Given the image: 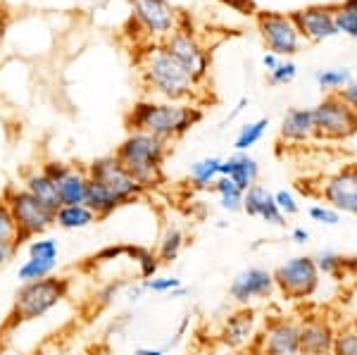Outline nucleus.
<instances>
[{
	"instance_id": "1",
	"label": "nucleus",
	"mask_w": 357,
	"mask_h": 355,
	"mask_svg": "<svg viewBox=\"0 0 357 355\" xmlns=\"http://www.w3.org/2000/svg\"><path fill=\"white\" fill-rule=\"evenodd\" d=\"M205 117L203 107L195 103H172L158 98H141L124 114L126 131L153 134L167 143L181 139Z\"/></svg>"
},
{
	"instance_id": "2",
	"label": "nucleus",
	"mask_w": 357,
	"mask_h": 355,
	"mask_svg": "<svg viewBox=\"0 0 357 355\" xmlns=\"http://www.w3.org/2000/svg\"><path fill=\"white\" fill-rule=\"evenodd\" d=\"M138 70H141L143 86L148 93H153V98L172 103H191L195 98L198 84L167 53L162 43H146V48L138 55Z\"/></svg>"
},
{
	"instance_id": "3",
	"label": "nucleus",
	"mask_w": 357,
	"mask_h": 355,
	"mask_svg": "<svg viewBox=\"0 0 357 355\" xmlns=\"http://www.w3.org/2000/svg\"><path fill=\"white\" fill-rule=\"evenodd\" d=\"M167 156L169 143L143 131H129L126 139L114 148V158L143 191H153L165 184L162 165Z\"/></svg>"
},
{
	"instance_id": "4",
	"label": "nucleus",
	"mask_w": 357,
	"mask_h": 355,
	"mask_svg": "<svg viewBox=\"0 0 357 355\" xmlns=\"http://www.w3.org/2000/svg\"><path fill=\"white\" fill-rule=\"evenodd\" d=\"M69 289H72L69 277H55V274L48 279H41V282L20 284L10 315L5 319V329H17L20 324L45 317L53 308H57L67 299Z\"/></svg>"
},
{
	"instance_id": "5",
	"label": "nucleus",
	"mask_w": 357,
	"mask_h": 355,
	"mask_svg": "<svg viewBox=\"0 0 357 355\" xmlns=\"http://www.w3.org/2000/svg\"><path fill=\"white\" fill-rule=\"evenodd\" d=\"M0 196L8 203L22 246L36 236H43L48 229L55 227V210L45 208L24 186H5Z\"/></svg>"
},
{
	"instance_id": "6",
	"label": "nucleus",
	"mask_w": 357,
	"mask_h": 355,
	"mask_svg": "<svg viewBox=\"0 0 357 355\" xmlns=\"http://www.w3.org/2000/svg\"><path fill=\"white\" fill-rule=\"evenodd\" d=\"M248 355H301V327L298 319L267 317L262 329H257L255 339L245 348Z\"/></svg>"
},
{
	"instance_id": "7",
	"label": "nucleus",
	"mask_w": 357,
	"mask_h": 355,
	"mask_svg": "<svg viewBox=\"0 0 357 355\" xmlns=\"http://www.w3.org/2000/svg\"><path fill=\"white\" fill-rule=\"evenodd\" d=\"M317 141H348L357 134V112L338 98L326 93L324 100L312 107Z\"/></svg>"
},
{
	"instance_id": "8",
	"label": "nucleus",
	"mask_w": 357,
	"mask_h": 355,
	"mask_svg": "<svg viewBox=\"0 0 357 355\" xmlns=\"http://www.w3.org/2000/svg\"><path fill=\"white\" fill-rule=\"evenodd\" d=\"M131 3V24H134L146 43H162L178 27V10L172 0H129Z\"/></svg>"
},
{
	"instance_id": "9",
	"label": "nucleus",
	"mask_w": 357,
	"mask_h": 355,
	"mask_svg": "<svg viewBox=\"0 0 357 355\" xmlns=\"http://www.w3.org/2000/svg\"><path fill=\"white\" fill-rule=\"evenodd\" d=\"M274 274V284L281 291V296L289 301H305L312 299L319 289L321 274L314 265V257L298 255L279 265Z\"/></svg>"
},
{
	"instance_id": "10",
	"label": "nucleus",
	"mask_w": 357,
	"mask_h": 355,
	"mask_svg": "<svg viewBox=\"0 0 357 355\" xmlns=\"http://www.w3.org/2000/svg\"><path fill=\"white\" fill-rule=\"evenodd\" d=\"M162 45H165L167 53L191 74L195 84L200 86L205 82L207 74H210L212 57H210V50H205V45L198 41L195 31H186V29L176 27L174 31L162 41Z\"/></svg>"
},
{
	"instance_id": "11",
	"label": "nucleus",
	"mask_w": 357,
	"mask_h": 355,
	"mask_svg": "<svg viewBox=\"0 0 357 355\" xmlns=\"http://www.w3.org/2000/svg\"><path fill=\"white\" fill-rule=\"evenodd\" d=\"M257 31L267 48V53H274L279 57H293L301 53L303 38L293 24L291 15L284 13H257Z\"/></svg>"
},
{
	"instance_id": "12",
	"label": "nucleus",
	"mask_w": 357,
	"mask_h": 355,
	"mask_svg": "<svg viewBox=\"0 0 357 355\" xmlns=\"http://www.w3.org/2000/svg\"><path fill=\"white\" fill-rule=\"evenodd\" d=\"M317 196L338 213L357 215V165H345L317 184Z\"/></svg>"
},
{
	"instance_id": "13",
	"label": "nucleus",
	"mask_w": 357,
	"mask_h": 355,
	"mask_svg": "<svg viewBox=\"0 0 357 355\" xmlns=\"http://www.w3.org/2000/svg\"><path fill=\"white\" fill-rule=\"evenodd\" d=\"M276 291L274 274L264 267H248L241 274H236L229 284V299L238 308H250L257 301H267Z\"/></svg>"
},
{
	"instance_id": "14",
	"label": "nucleus",
	"mask_w": 357,
	"mask_h": 355,
	"mask_svg": "<svg viewBox=\"0 0 357 355\" xmlns=\"http://www.w3.org/2000/svg\"><path fill=\"white\" fill-rule=\"evenodd\" d=\"M291 20L296 24L298 33L307 43H324L329 38L338 36L333 5H307L296 13H291Z\"/></svg>"
},
{
	"instance_id": "15",
	"label": "nucleus",
	"mask_w": 357,
	"mask_h": 355,
	"mask_svg": "<svg viewBox=\"0 0 357 355\" xmlns=\"http://www.w3.org/2000/svg\"><path fill=\"white\" fill-rule=\"evenodd\" d=\"M86 176L93 181H100V184L114 188V191L119 193L122 198H126V203H134L143 196V188L136 184L134 179H131L129 174H126V169L119 165V160L112 156H100L96 158L93 163L86 167Z\"/></svg>"
},
{
	"instance_id": "16",
	"label": "nucleus",
	"mask_w": 357,
	"mask_h": 355,
	"mask_svg": "<svg viewBox=\"0 0 357 355\" xmlns=\"http://www.w3.org/2000/svg\"><path fill=\"white\" fill-rule=\"evenodd\" d=\"M257 312L252 308H238L222 319L217 341L229 351H245L257 334Z\"/></svg>"
},
{
	"instance_id": "17",
	"label": "nucleus",
	"mask_w": 357,
	"mask_h": 355,
	"mask_svg": "<svg viewBox=\"0 0 357 355\" xmlns=\"http://www.w3.org/2000/svg\"><path fill=\"white\" fill-rule=\"evenodd\" d=\"M301 327V355H331L336 324L326 315H305Z\"/></svg>"
},
{
	"instance_id": "18",
	"label": "nucleus",
	"mask_w": 357,
	"mask_h": 355,
	"mask_svg": "<svg viewBox=\"0 0 357 355\" xmlns=\"http://www.w3.org/2000/svg\"><path fill=\"white\" fill-rule=\"evenodd\" d=\"M279 139L296 148L317 141L312 107H291V110L284 114V119H281Z\"/></svg>"
},
{
	"instance_id": "19",
	"label": "nucleus",
	"mask_w": 357,
	"mask_h": 355,
	"mask_svg": "<svg viewBox=\"0 0 357 355\" xmlns=\"http://www.w3.org/2000/svg\"><path fill=\"white\" fill-rule=\"evenodd\" d=\"M220 176H229L241 191H248L260 179V163L248 153H236V156L222 160Z\"/></svg>"
},
{
	"instance_id": "20",
	"label": "nucleus",
	"mask_w": 357,
	"mask_h": 355,
	"mask_svg": "<svg viewBox=\"0 0 357 355\" xmlns=\"http://www.w3.org/2000/svg\"><path fill=\"white\" fill-rule=\"evenodd\" d=\"M86 205L98 215V220H107L110 215L117 213L119 208H124L126 198L119 196L114 188L100 184V181L89 179V186H86Z\"/></svg>"
},
{
	"instance_id": "21",
	"label": "nucleus",
	"mask_w": 357,
	"mask_h": 355,
	"mask_svg": "<svg viewBox=\"0 0 357 355\" xmlns=\"http://www.w3.org/2000/svg\"><path fill=\"white\" fill-rule=\"evenodd\" d=\"M86 186H89L86 169L74 165V167L55 184L60 205H86Z\"/></svg>"
},
{
	"instance_id": "22",
	"label": "nucleus",
	"mask_w": 357,
	"mask_h": 355,
	"mask_svg": "<svg viewBox=\"0 0 357 355\" xmlns=\"http://www.w3.org/2000/svg\"><path fill=\"white\" fill-rule=\"evenodd\" d=\"M98 215L89 205H60L55 210V227L65 229V232H77V229H86L96 225Z\"/></svg>"
},
{
	"instance_id": "23",
	"label": "nucleus",
	"mask_w": 357,
	"mask_h": 355,
	"mask_svg": "<svg viewBox=\"0 0 357 355\" xmlns=\"http://www.w3.org/2000/svg\"><path fill=\"white\" fill-rule=\"evenodd\" d=\"M24 188L31 193L36 200H41L45 208L50 210H57L60 208V198H57V188H55V181L48 179L41 169L36 172H29L26 179H24Z\"/></svg>"
},
{
	"instance_id": "24",
	"label": "nucleus",
	"mask_w": 357,
	"mask_h": 355,
	"mask_svg": "<svg viewBox=\"0 0 357 355\" xmlns=\"http://www.w3.org/2000/svg\"><path fill=\"white\" fill-rule=\"evenodd\" d=\"M124 257L131 260L138 270V277L143 279H153L158 277V270L162 262L158 260V253L148 246H141V243H126V250H124Z\"/></svg>"
},
{
	"instance_id": "25",
	"label": "nucleus",
	"mask_w": 357,
	"mask_h": 355,
	"mask_svg": "<svg viewBox=\"0 0 357 355\" xmlns=\"http://www.w3.org/2000/svg\"><path fill=\"white\" fill-rule=\"evenodd\" d=\"M220 167H222V158H203L198 163L191 165L188 169V181H191L193 188L203 191V188H210L220 176Z\"/></svg>"
},
{
	"instance_id": "26",
	"label": "nucleus",
	"mask_w": 357,
	"mask_h": 355,
	"mask_svg": "<svg viewBox=\"0 0 357 355\" xmlns=\"http://www.w3.org/2000/svg\"><path fill=\"white\" fill-rule=\"evenodd\" d=\"M183 246H186V234L181 232L178 227H167L162 239H160L158 243V260L162 262V265H169V262H174L178 255H181Z\"/></svg>"
},
{
	"instance_id": "27",
	"label": "nucleus",
	"mask_w": 357,
	"mask_h": 355,
	"mask_svg": "<svg viewBox=\"0 0 357 355\" xmlns=\"http://www.w3.org/2000/svg\"><path fill=\"white\" fill-rule=\"evenodd\" d=\"M57 270V262H45V260H36V257H26L24 262L17 270V279L20 284H31V282H41V279L53 277Z\"/></svg>"
},
{
	"instance_id": "28",
	"label": "nucleus",
	"mask_w": 357,
	"mask_h": 355,
	"mask_svg": "<svg viewBox=\"0 0 357 355\" xmlns=\"http://www.w3.org/2000/svg\"><path fill=\"white\" fill-rule=\"evenodd\" d=\"M267 127H269V119L267 117L243 124L241 131H238V136H236V141H234V148L238 153H248L252 146H257V143L262 141V136L267 134Z\"/></svg>"
},
{
	"instance_id": "29",
	"label": "nucleus",
	"mask_w": 357,
	"mask_h": 355,
	"mask_svg": "<svg viewBox=\"0 0 357 355\" xmlns=\"http://www.w3.org/2000/svg\"><path fill=\"white\" fill-rule=\"evenodd\" d=\"M314 82L321 91H326V93H338V91L353 82V74H350V70H345V67H331V70L317 72Z\"/></svg>"
},
{
	"instance_id": "30",
	"label": "nucleus",
	"mask_w": 357,
	"mask_h": 355,
	"mask_svg": "<svg viewBox=\"0 0 357 355\" xmlns=\"http://www.w3.org/2000/svg\"><path fill=\"white\" fill-rule=\"evenodd\" d=\"M331 355H357V319H350V322L336 327Z\"/></svg>"
},
{
	"instance_id": "31",
	"label": "nucleus",
	"mask_w": 357,
	"mask_h": 355,
	"mask_svg": "<svg viewBox=\"0 0 357 355\" xmlns=\"http://www.w3.org/2000/svg\"><path fill=\"white\" fill-rule=\"evenodd\" d=\"M26 255L36 257V260H45V262H57L60 260V243L50 236H36L29 241Z\"/></svg>"
},
{
	"instance_id": "32",
	"label": "nucleus",
	"mask_w": 357,
	"mask_h": 355,
	"mask_svg": "<svg viewBox=\"0 0 357 355\" xmlns=\"http://www.w3.org/2000/svg\"><path fill=\"white\" fill-rule=\"evenodd\" d=\"M269 198H272V193H269L262 184L250 186L248 191H243V213L250 217H260Z\"/></svg>"
},
{
	"instance_id": "33",
	"label": "nucleus",
	"mask_w": 357,
	"mask_h": 355,
	"mask_svg": "<svg viewBox=\"0 0 357 355\" xmlns=\"http://www.w3.org/2000/svg\"><path fill=\"white\" fill-rule=\"evenodd\" d=\"M314 265L319 274H326V277H343L345 274V257L338 253H331V250H324L314 257Z\"/></svg>"
},
{
	"instance_id": "34",
	"label": "nucleus",
	"mask_w": 357,
	"mask_h": 355,
	"mask_svg": "<svg viewBox=\"0 0 357 355\" xmlns=\"http://www.w3.org/2000/svg\"><path fill=\"white\" fill-rule=\"evenodd\" d=\"M3 243H20V236H17V227H15L13 215H10L8 203L0 196V246Z\"/></svg>"
},
{
	"instance_id": "35",
	"label": "nucleus",
	"mask_w": 357,
	"mask_h": 355,
	"mask_svg": "<svg viewBox=\"0 0 357 355\" xmlns=\"http://www.w3.org/2000/svg\"><path fill=\"white\" fill-rule=\"evenodd\" d=\"M296 74H298L296 62L286 57V60H281L279 65H276L274 70L267 74V82H269V86H286V84H291L293 79H296Z\"/></svg>"
},
{
	"instance_id": "36",
	"label": "nucleus",
	"mask_w": 357,
	"mask_h": 355,
	"mask_svg": "<svg viewBox=\"0 0 357 355\" xmlns=\"http://www.w3.org/2000/svg\"><path fill=\"white\" fill-rule=\"evenodd\" d=\"M143 289L151 291V294H158V296H169L172 291L183 286V279L178 277H153V279H143Z\"/></svg>"
},
{
	"instance_id": "37",
	"label": "nucleus",
	"mask_w": 357,
	"mask_h": 355,
	"mask_svg": "<svg viewBox=\"0 0 357 355\" xmlns=\"http://www.w3.org/2000/svg\"><path fill=\"white\" fill-rule=\"evenodd\" d=\"M333 17H336V29L338 33L350 38H357V17L350 15L348 10L341 8V5H333Z\"/></svg>"
},
{
	"instance_id": "38",
	"label": "nucleus",
	"mask_w": 357,
	"mask_h": 355,
	"mask_svg": "<svg viewBox=\"0 0 357 355\" xmlns=\"http://www.w3.org/2000/svg\"><path fill=\"white\" fill-rule=\"evenodd\" d=\"M307 215H310V220L319 222V225H326V227H336L338 222H341V213L329 208V205H312V208L307 210Z\"/></svg>"
},
{
	"instance_id": "39",
	"label": "nucleus",
	"mask_w": 357,
	"mask_h": 355,
	"mask_svg": "<svg viewBox=\"0 0 357 355\" xmlns=\"http://www.w3.org/2000/svg\"><path fill=\"white\" fill-rule=\"evenodd\" d=\"M274 203L284 217H296L298 213H301V205H298L296 196H293L291 191H286V188H281V191L274 193Z\"/></svg>"
},
{
	"instance_id": "40",
	"label": "nucleus",
	"mask_w": 357,
	"mask_h": 355,
	"mask_svg": "<svg viewBox=\"0 0 357 355\" xmlns=\"http://www.w3.org/2000/svg\"><path fill=\"white\" fill-rule=\"evenodd\" d=\"M72 167H74L72 163H62V160H48V163L41 165V172H43L45 176H48V179H53L55 184H57V181H60Z\"/></svg>"
},
{
	"instance_id": "41",
	"label": "nucleus",
	"mask_w": 357,
	"mask_h": 355,
	"mask_svg": "<svg viewBox=\"0 0 357 355\" xmlns=\"http://www.w3.org/2000/svg\"><path fill=\"white\" fill-rule=\"evenodd\" d=\"M260 220H264L267 225H274V227H284L286 225V217L281 215V210L276 208V203H274V193H272V198L267 200V205H264Z\"/></svg>"
},
{
	"instance_id": "42",
	"label": "nucleus",
	"mask_w": 357,
	"mask_h": 355,
	"mask_svg": "<svg viewBox=\"0 0 357 355\" xmlns=\"http://www.w3.org/2000/svg\"><path fill=\"white\" fill-rule=\"evenodd\" d=\"M124 250H126V243H117V246H105L102 250L91 257L93 262H110V260H117V257H124Z\"/></svg>"
},
{
	"instance_id": "43",
	"label": "nucleus",
	"mask_w": 357,
	"mask_h": 355,
	"mask_svg": "<svg viewBox=\"0 0 357 355\" xmlns=\"http://www.w3.org/2000/svg\"><path fill=\"white\" fill-rule=\"evenodd\" d=\"M210 191H212V193H217L220 198H222V196H234V193H243L238 186L234 184L231 179H229V176H217V181L210 186Z\"/></svg>"
},
{
	"instance_id": "44",
	"label": "nucleus",
	"mask_w": 357,
	"mask_h": 355,
	"mask_svg": "<svg viewBox=\"0 0 357 355\" xmlns=\"http://www.w3.org/2000/svg\"><path fill=\"white\" fill-rule=\"evenodd\" d=\"M220 3H224L227 8H231L234 13H238V15L252 17V15L260 13V10H257V5H255V0H220Z\"/></svg>"
},
{
	"instance_id": "45",
	"label": "nucleus",
	"mask_w": 357,
	"mask_h": 355,
	"mask_svg": "<svg viewBox=\"0 0 357 355\" xmlns=\"http://www.w3.org/2000/svg\"><path fill=\"white\" fill-rule=\"evenodd\" d=\"M336 96L345 103V105H350V107H353V110L357 112V79H353V82L345 86V89L338 91Z\"/></svg>"
},
{
	"instance_id": "46",
	"label": "nucleus",
	"mask_w": 357,
	"mask_h": 355,
	"mask_svg": "<svg viewBox=\"0 0 357 355\" xmlns=\"http://www.w3.org/2000/svg\"><path fill=\"white\" fill-rule=\"evenodd\" d=\"M20 248H22L20 243H3L0 246V267H5L10 260H15V255Z\"/></svg>"
},
{
	"instance_id": "47",
	"label": "nucleus",
	"mask_w": 357,
	"mask_h": 355,
	"mask_svg": "<svg viewBox=\"0 0 357 355\" xmlns=\"http://www.w3.org/2000/svg\"><path fill=\"white\" fill-rule=\"evenodd\" d=\"M188 322H191V315H186V317L181 319V324H178V329H176V334H174V339H172L167 346L169 348H174V346H178V341L183 339V334H186V329H188Z\"/></svg>"
},
{
	"instance_id": "48",
	"label": "nucleus",
	"mask_w": 357,
	"mask_h": 355,
	"mask_svg": "<svg viewBox=\"0 0 357 355\" xmlns=\"http://www.w3.org/2000/svg\"><path fill=\"white\" fill-rule=\"evenodd\" d=\"M279 62H281V57H279V55H274V53H264V55H262V67L267 70V74L272 72L274 67L279 65Z\"/></svg>"
},
{
	"instance_id": "49",
	"label": "nucleus",
	"mask_w": 357,
	"mask_h": 355,
	"mask_svg": "<svg viewBox=\"0 0 357 355\" xmlns=\"http://www.w3.org/2000/svg\"><path fill=\"white\" fill-rule=\"evenodd\" d=\"M291 239H293L296 243H307V241H310V232H307L305 227H296V229L291 232Z\"/></svg>"
},
{
	"instance_id": "50",
	"label": "nucleus",
	"mask_w": 357,
	"mask_h": 355,
	"mask_svg": "<svg viewBox=\"0 0 357 355\" xmlns=\"http://www.w3.org/2000/svg\"><path fill=\"white\" fill-rule=\"evenodd\" d=\"M146 294V289H143V284H136V286H129V294H126V299L129 301H141V296Z\"/></svg>"
},
{
	"instance_id": "51",
	"label": "nucleus",
	"mask_w": 357,
	"mask_h": 355,
	"mask_svg": "<svg viewBox=\"0 0 357 355\" xmlns=\"http://www.w3.org/2000/svg\"><path fill=\"white\" fill-rule=\"evenodd\" d=\"M245 107H248V98H245V96H243V98H241L238 103H236L234 112H231V114H229V119H227V122H234V119H236V117H238V114H241V112H243V110H245Z\"/></svg>"
},
{
	"instance_id": "52",
	"label": "nucleus",
	"mask_w": 357,
	"mask_h": 355,
	"mask_svg": "<svg viewBox=\"0 0 357 355\" xmlns=\"http://www.w3.org/2000/svg\"><path fill=\"white\" fill-rule=\"evenodd\" d=\"M134 355H165V348H136Z\"/></svg>"
},
{
	"instance_id": "53",
	"label": "nucleus",
	"mask_w": 357,
	"mask_h": 355,
	"mask_svg": "<svg viewBox=\"0 0 357 355\" xmlns=\"http://www.w3.org/2000/svg\"><path fill=\"white\" fill-rule=\"evenodd\" d=\"M338 5L348 10L350 15H355V17H357V0H343V3H338Z\"/></svg>"
},
{
	"instance_id": "54",
	"label": "nucleus",
	"mask_w": 357,
	"mask_h": 355,
	"mask_svg": "<svg viewBox=\"0 0 357 355\" xmlns=\"http://www.w3.org/2000/svg\"><path fill=\"white\" fill-rule=\"evenodd\" d=\"M186 294H188L186 286H178V289H174V291H172V294H169V299H183V296H186Z\"/></svg>"
},
{
	"instance_id": "55",
	"label": "nucleus",
	"mask_w": 357,
	"mask_h": 355,
	"mask_svg": "<svg viewBox=\"0 0 357 355\" xmlns=\"http://www.w3.org/2000/svg\"><path fill=\"white\" fill-rule=\"evenodd\" d=\"M355 279H357V277H355Z\"/></svg>"
}]
</instances>
